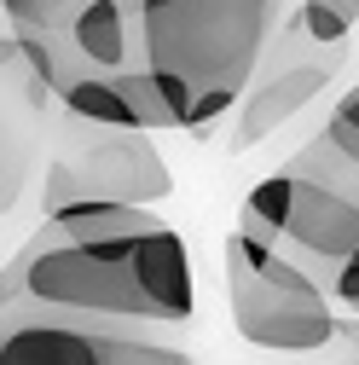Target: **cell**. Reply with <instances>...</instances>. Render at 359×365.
Returning <instances> with one entry per match:
<instances>
[{"mask_svg": "<svg viewBox=\"0 0 359 365\" xmlns=\"http://www.w3.org/2000/svg\"><path fill=\"white\" fill-rule=\"evenodd\" d=\"M0 302L174 331L197 313L192 250L151 203H64L0 267Z\"/></svg>", "mask_w": 359, "mask_h": 365, "instance_id": "6da1fadb", "label": "cell"}, {"mask_svg": "<svg viewBox=\"0 0 359 365\" xmlns=\"http://www.w3.org/2000/svg\"><path fill=\"white\" fill-rule=\"evenodd\" d=\"M284 12L279 0H140V64L186 133L214 128L238 110Z\"/></svg>", "mask_w": 359, "mask_h": 365, "instance_id": "7a4b0ae2", "label": "cell"}, {"mask_svg": "<svg viewBox=\"0 0 359 365\" xmlns=\"http://www.w3.org/2000/svg\"><path fill=\"white\" fill-rule=\"evenodd\" d=\"M220 272H227L232 325L244 342L273 348V354H319L336 342L331 290L301 261H290L279 244L238 226L220 244Z\"/></svg>", "mask_w": 359, "mask_h": 365, "instance_id": "3957f363", "label": "cell"}, {"mask_svg": "<svg viewBox=\"0 0 359 365\" xmlns=\"http://www.w3.org/2000/svg\"><path fill=\"white\" fill-rule=\"evenodd\" d=\"M238 226L266 244H279L290 261H301L313 279L331 290V279L359 255V203L325 180H307L290 163L266 174L261 186L244 197Z\"/></svg>", "mask_w": 359, "mask_h": 365, "instance_id": "277c9868", "label": "cell"}, {"mask_svg": "<svg viewBox=\"0 0 359 365\" xmlns=\"http://www.w3.org/2000/svg\"><path fill=\"white\" fill-rule=\"evenodd\" d=\"M76 128L53 145L47 180H41V203H162L174 192V174L162 151L151 145L145 128H110L70 116Z\"/></svg>", "mask_w": 359, "mask_h": 365, "instance_id": "5b68a950", "label": "cell"}, {"mask_svg": "<svg viewBox=\"0 0 359 365\" xmlns=\"http://www.w3.org/2000/svg\"><path fill=\"white\" fill-rule=\"evenodd\" d=\"M0 365H192V354L151 325L0 302Z\"/></svg>", "mask_w": 359, "mask_h": 365, "instance_id": "8992f818", "label": "cell"}, {"mask_svg": "<svg viewBox=\"0 0 359 365\" xmlns=\"http://www.w3.org/2000/svg\"><path fill=\"white\" fill-rule=\"evenodd\" d=\"M273 58H261L255 81L244 87V99H238V151L261 145L273 128H284L296 110H307L313 99L331 87V76L342 70L348 58V41H319L301 18L279 24L273 35V47H266Z\"/></svg>", "mask_w": 359, "mask_h": 365, "instance_id": "52a82bcc", "label": "cell"}, {"mask_svg": "<svg viewBox=\"0 0 359 365\" xmlns=\"http://www.w3.org/2000/svg\"><path fill=\"white\" fill-rule=\"evenodd\" d=\"M296 18L319 41H348V29L359 24V0H301Z\"/></svg>", "mask_w": 359, "mask_h": 365, "instance_id": "ba28073f", "label": "cell"}, {"mask_svg": "<svg viewBox=\"0 0 359 365\" xmlns=\"http://www.w3.org/2000/svg\"><path fill=\"white\" fill-rule=\"evenodd\" d=\"M325 133L348 151V157H359V87H348V93L331 105V116H325Z\"/></svg>", "mask_w": 359, "mask_h": 365, "instance_id": "9c48e42d", "label": "cell"}, {"mask_svg": "<svg viewBox=\"0 0 359 365\" xmlns=\"http://www.w3.org/2000/svg\"><path fill=\"white\" fill-rule=\"evenodd\" d=\"M58 6H64V0H0V18L29 24V18H53Z\"/></svg>", "mask_w": 359, "mask_h": 365, "instance_id": "30bf717a", "label": "cell"}, {"mask_svg": "<svg viewBox=\"0 0 359 365\" xmlns=\"http://www.w3.org/2000/svg\"><path fill=\"white\" fill-rule=\"evenodd\" d=\"M331 296H336L342 307H353V313H359V255H353V261L336 272V279H331Z\"/></svg>", "mask_w": 359, "mask_h": 365, "instance_id": "8fae6325", "label": "cell"}, {"mask_svg": "<svg viewBox=\"0 0 359 365\" xmlns=\"http://www.w3.org/2000/svg\"><path fill=\"white\" fill-rule=\"evenodd\" d=\"M348 365H359V348H348Z\"/></svg>", "mask_w": 359, "mask_h": 365, "instance_id": "7c38bea8", "label": "cell"}, {"mask_svg": "<svg viewBox=\"0 0 359 365\" xmlns=\"http://www.w3.org/2000/svg\"><path fill=\"white\" fill-rule=\"evenodd\" d=\"M0 180H6V151H0Z\"/></svg>", "mask_w": 359, "mask_h": 365, "instance_id": "4fadbf2b", "label": "cell"}]
</instances>
